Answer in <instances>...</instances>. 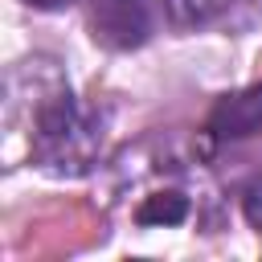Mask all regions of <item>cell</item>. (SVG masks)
Listing matches in <instances>:
<instances>
[{"label":"cell","mask_w":262,"mask_h":262,"mask_svg":"<svg viewBox=\"0 0 262 262\" xmlns=\"http://www.w3.org/2000/svg\"><path fill=\"white\" fill-rule=\"evenodd\" d=\"M209 131H213L217 139L258 135V131H262V86L225 94V98L213 106V115H209Z\"/></svg>","instance_id":"cell-3"},{"label":"cell","mask_w":262,"mask_h":262,"mask_svg":"<svg viewBox=\"0 0 262 262\" xmlns=\"http://www.w3.org/2000/svg\"><path fill=\"white\" fill-rule=\"evenodd\" d=\"M164 8L180 29H196V25H209L213 16H221L229 8V0H164Z\"/></svg>","instance_id":"cell-5"},{"label":"cell","mask_w":262,"mask_h":262,"mask_svg":"<svg viewBox=\"0 0 262 262\" xmlns=\"http://www.w3.org/2000/svg\"><path fill=\"white\" fill-rule=\"evenodd\" d=\"M29 8H45V12H53V8H66V4H74V0H25Z\"/></svg>","instance_id":"cell-7"},{"label":"cell","mask_w":262,"mask_h":262,"mask_svg":"<svg viewBox=\"0 0 262 262\" xmlns=\"http://www.w3.org/2000/svg\"><path fill=\"white\" fill-rule=\"evenodd\" d=\"M184 217H188V201L180 192H151L135 213L139 225H180Z\"/></svg>","instance_id":"cell-4"},{"label":"cell","mask_w":262,"mask_h":262,"mask_svg":"<svg viewBox=\"0 0 262 262\" xmlns=\"http://www.w3.org/2000/svg\"><path fill=\"white\" fill-rule=\"evenodd\" d=\"M242 209H246V221L262 233V172L246 184V192H242Z\"/></svg>","instance_id":"cell-6"},{"label":"cell","mask_w":262,"mask_h":262,"mask_svg":"<svg viewBox=\"0 0 262 262\" xmlns=\"http://www.w3.org/2000/svg\"><path fill=\"white\" fill-rule=\"evenodd\" d=\"M102 131L90 106L74 94H57L37 111L33 123V160L53 176H86L98 160Z\"/></svg>","instance_id":"cell-1"},{"label":"cell","mask_w":262,"mask_h":262,"mask_svg":"<svg viewBox=\"0 0 262 262\" xmlns=\"http://www.w3.org/2000/svg\"><path fill=\"white\" fill-rule=\"evenodd\" d=\"M90 29H94V41L106 49H139L151 37V4L147 0H94Z\"/></svg>","instance_id":"cell-2"}]
</instances>
